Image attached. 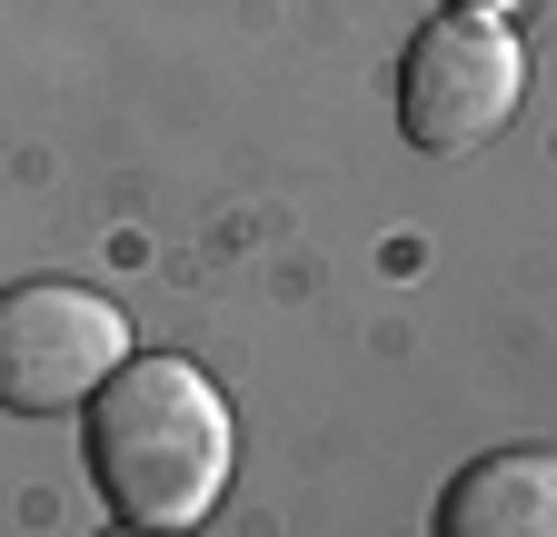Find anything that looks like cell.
I'll use <instances>...</instances> for the list:
<instances>
[{
    "instance_id": "cell-5",
    "label": "cell",
    "mask_w": 557,
    "mask_h": 537,
    "mask_svg": "<svg viewBox=\"0 0 557 537\" xmlns=\"http://www.w3.org/2000/svg\"><path fill=\"white\" fill-rule=\"evenodd\" d=\"M458 11H508V0H458Z\"/></svg>"
},
{
    "instance_id": "cell-2",
    "label": "cell",
    "mask_w": 557,
    "mask_h": 537,
    "mask_svg": "<svg viewBox=\"0 0 557 537\" xmlns=\"http://www.w3.org/2000/svg\"><path fill=\"white\" fill-rule=\"evenodd\" d=\"M528 100V40L508 30V11H448L408 40L398 60V129L438 160L487 150Z\"/></svg>"
},
{
    "instance_id": "cell-3",
    "label": "cell",
    "mask_w": 557,
    "mask_h": 537,
    "mask_svg": "<svg viewBox=\"0 0 557 537\" xmlns=\"http://www.w3.org/2000/svg\"><path fill=\"white\" fill-rule=\"evenodd\" d=\"M129 359V319L81 279H21L0 289V409L11 419H70L110 388Z\"/></svg>"
},
{
    "instance_id": "cell-1",
    "label": "cell",
    "mask_w": 557,
    "mask_h": 537,
    "mask_svg": "<svg viewBox=\"0 0 557 537\" xmlns=\"http://www.w3.org/2000/svg\"><path fill=\"white\" fill-rule=\"evenodd\" d=\"M81 419H90V478H100L120 527H199L230 498L239 419L189 359H139L129 349Z\"/></svg>"
},
{
    "instance_id": "cell-4",
    "label": "cell",
    "mask_w": 557,
    "mask_h": 537,
    "mask_svg": "<svg viewBox=\"0 0 557 537\" xmlns=\"http://www.w3.org/2000/svg\"><path fill=\"white\" fill-rule=\"evenodd\" d=\"M438 537H557V448H498L448 478Z\"/></svg>"
}]
</instances>
